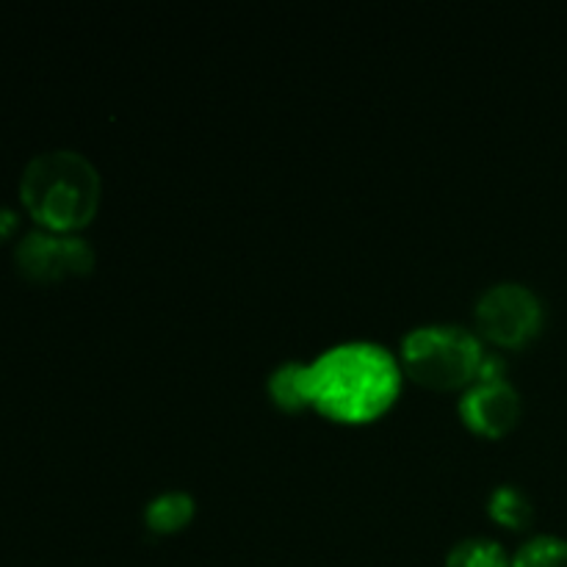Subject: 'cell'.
<instances>
[{"mask_svg": "<svg viewBox=\"0 0 567 567\" xmlns=\"http://www.w3.org/2000/svg\"><path fill=\"white\" fill-rule=\"evenodd\" d=\"M399 365L374 343H343L310 365V404L332 421L363 424L391 408Z\"/></svg>", "mask_w": 567, "mask_h": 567, "instance_id": "1", "label": "cell"}, {"mask_svg": "<svg viewBox=\"0 0 567 567\" xmlns=\"http://www.w3.org/2000/svg\"><path fill=\"white\" fill-rule=\"evenodd\" d=\"M20 197L44 230L70 233L86 227L97 214L100 175L81 153L53 150L28 161Z\"/></svg>", "mask_w": 567, "mask_h": 567, "instance_id": "2", "label": "cell"}, {"mask_svg": "<svg viewBox=\"0 0 567 567\" xmlns=\"http://www.w3.org/2000/svg\"><path fill=\"white\" fill-rule=\"evenodd\" d=\"M485 352L463 327H419L402 341V363L415 382L454 391L476 380Z\"/></svg>", "mask_w": 567, "mask_h": 567, "instance_id": "3", "label": "cell"}, {"mask_svg": "<svg viewBox=\"0 0 567 567\" xmlns=\"http://www.w3.org/2000/svg\"><path fill=\"white\" fill-rule=\"evenodd\" d=\"M476 327L487 341L520 349L540 332L543 305L526 286L502 282L482 293L476 302Z\"/></svg>", "mask_w": 567, "mask_h": 567, "instance_id": "4", "label": "cell"}, {"mask_svg": "<svg viewBox=\"0 0 567 567\" xmlns=\"http://www.w3.org/2000/svg\"><path fill=\"white\" fill-rule=\"evenodd\" d=\"M17 269L33 282H59L89 275L94 252L86 241L66 233L33 230L17 244Z\"/></svg>", "mask_w": 567, "mask_h": 567, "instance_id": "5", "label": "cell"}, {"mask_svg": "<svg viewBox=\"0 0 567 567\" xmlns=\"http://www.w3.org/2000/svg\"><path fill=\"white\" fill-rule=\"evenodd\" d=\"M460 415L480 435L502 437L518 424L520 399L507 380H480L460 402Z\"/></svg>", "mask_w": 567, "mask_h": 567, "instance_id": "6", "label": "cell"}, {"mask_svg": "<svg viewBox=\"0 0 567 567\" xmlns=\"http://www.w3.org/2000/svg\"><path fill=\"white\" fill-rule=\"evenodd\" d=\"M269 393L282 410L297 413L310 404V365L286 363L271 374Z\"/></svg>", "mask_w": 567, "mask_h": 567, "instance_id": "7", "label": "cell"}, {"mask_svg": "<svg viewBox=\"0 0 567 567\" xmlns=\"http://www.w3.org/2000/svg\"><path fill=\"white\" fill-rule=\"evenodd\" d=\"M147 526L158 535H172V532H181L188 520L194 518V498L188 493L172 491L158 496L155 502H150L147 513Z\"/></svg>", "mask_w": 567, "mask_h": 567, "instance_id": "8", "label": "cell"}, {"mask_svg": "<svg viewBox=\"0 0 567 567\" xmlns=\"http://www.w3.org/2000/svg\"><path fill=\"white\" fill-rule=\"evenodd\" d=\"M487 513L507 529H526L532 524V502L513 485H502L491 493Z\"/></svg>", "mask_w": 567, "mask_h": 567, "instance_id": "9", "label": "cell"}, {"mask_svg": "<svg viewBox=\"0 0 567 567\" xmlns=\"http://www.w3.org/2000/svg\"><path fill=\"white\" fill-rule=\"evenodd\" d=\"M504 548L487 537H468L449 551L446 567H509Z\"/></svg>", "mask_w": 567, "mask_h": 567, "instance_id": "10", "label": "cell"}, {"mask_svg": "<svg viewBox=\"0 0 567 567\" xmlns=\"http://www.w3.org/2000/svg\"><path fill=\"white\" fill-rule=\"evenodd\" d=\"M509 567H567V543L559 537H532L518 548Z\"/></svg>", "mask_w": 567, "mask_h": 567, "instance_id": "11", "label": "cell"}, {"mask_svg": "<svg viewBox=\"0 0 567 567\" xmlns=\"http://www.w3.org/2000/svg\"><path fill=\"white\" fill-rule=\"evenodd\" d=\"M14 230H17V214L9 208H0V241H6Z\"/></svg>", "mask_w": 567, "mask_h": 567, "instance_id": "12", "label": "cell"}]
</instances>
